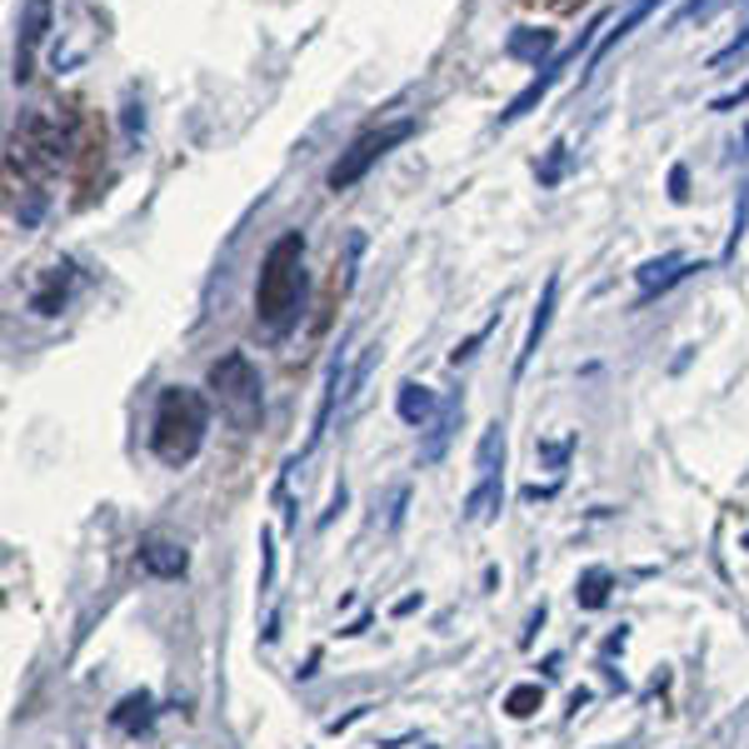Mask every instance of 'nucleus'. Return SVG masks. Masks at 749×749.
<instances>
[{
  "label": "nucleus",
  "mask_w": 749,
  "mask_h": 749,
  "mask_svg": "<svg viewBox=\"0 0 749 749\" xmlns=\"http://www.w3.org/2000/svg\"><path fill=\"white\" fill-rule=\"evenodd\" d=\"M300 295H305V235L285 230L261 261L255 280V320L271 330H290L300 320Z\"/></svg>",
  "instance_id": "1"
},
{
  "label": "nucleus",
  "mask_w": 749,
  "mask_h": 749,
  "mask_svg": "<svg viewBox=\"0 0 749 749\" xmlns=\"http://www.w3.org/2000/svg\"><path fill=\"white\" fill-rule=\"evenodd\" d=\"M210 434V400L190 385H170L161 390V405H155V420H151V450L161 465L180 470L200 455Z\"/></svg>",
  "instance_id": "2"
},
{
  "label": "nucleus",
  "mask_w": 749,
  "mask_h": 749,
  "mask_svg": "<svg viewBox=\"0 0 749 749\" xmlns=\"http://www.w3.org/2000/svg\"><path fill=\"white\" fill-rule=\"evenodd\" d=\"M76 151V131H70L66 115H55V110H35V115L21 120V131L11 141V155L25 161L31 170H60Z\"/></svg>",
  "instance_id": "3"
},
{
  "label": "nucleus",
  "mask_w": 749,
  "mask_h": 749,
  "mask_svg": "<svg viewBox=\"0 0 749 749\" xmlns=\"http://www.w3.org/2000/svg\"><path fill=\"white\" fill-rule=\"evenodd\" d=\"M505 505V425H485L475 450V489L465 495V520L489 525Z\"/></svg>",
  "instance_id": "4"
},
{
  "label": "nucleus",
  "mask_w": 749,
  "mask_h": 749,
  "mask_svg": "<svg viewBox=\"0 0 749 749\" xmlns=\"http://www.w3.org/2000/svg\"><path fill=\"white\" fill-rule=\"evenodd\" d=\"M210 390H216L220 410L235 425H255L261 420V370L250 365L245 350H230L210 365Z\"/></svg>",
  "instance_id": "5"
},
{
  "label": "nucleus",
  "mask_w": 749,
  "mask_h": 749,
  "mask_svg": "<svg viewBox=\"0 0 749 749\" xmlns=\"http://www.w3.org/2000/svg\"><path fill=\"white\" fill-rule=\"evenodd\" d=\"M415 135V120H390V125H375V131H365L360 141H350V151H340V161L330 165L326 185L330 190H350V185H360L370 175V165L385 161V155L395 151V145H405Z\"/></svg>",
  "instance_id": "6"
},
{
  "label": "nucleus",
  "mask_w": 749,
  "mask_h": 749,
  "mask_svg": "<svg viewBox=\"0 0 749 749\" xmlns=\"http://www.w3.org/2000/svg\"><path fill=\"white\" fill-rule=\"evenodd\" d=\"M141 570L155 580H180L185 570H190V554H185L180 540H170V535H141Z\"/></svg>",
  "instance_id": "7"
},
{
  "label": "nucleus",
  "mask_w": 749,
  "mask_h": 749,
  "mask_svg": "<svg viewBox=\"0 0 749 749\" xmlns=\"http://www.w3.org/2000/svg\"><path fill=\"white\" fill-rule=\"evenodd\" d=\"M51 35V0H25L21 11V51H15V80H31V60Z\"/></svg>",
  "instance_id": "8"
},
{
  "label": "nucleus",
  "mask_w": 749,
  "mask_h": 749,
  "mask_svg": "<svg viewBox=\"0 0 749 749\" xmlns=\"http://www.w3.org/2000/svg\"><path fill=\"white\" fill-rule=\"evenodd\" d=\"M660 5H670V0H635L630 11L619 15V25H615V31H605V35H599V41H595V51L585 55V70H580V86H585V80H590V76H595V70H599V60H605V55L615 51V45L625 41V35H630L635 25H645V21H650V15L660 11Z\"/></svg>",
  "instance_id": "9"
},
{
  "label": "nucleus",
  "mask_w": 749,
  "mask_h": 749,
  "mask_svg": "<svg viewBox=\"0 0 749 749\" xmlns=\"http://www.w3.org/2000/svg\"><path fill=\"white\" fill-rule=\"evenodd\" d=\"M460 415H465V400H460V395H450V400L440 405V415H434V420L425 425L420 465H440V460H445L450 440H455V430H460Z\"/></svg>",
  "instance_id": "10"
},
{
  "label": "nucleus",
  "mask_w": 749,
  "mask_h": 749,
  "mask_svg": "<svg viewBox=\"0 0 749 749\" xmlns=\"http://www.w3.org/2000/svg\"><path fill=\"white\" fill-rule=\"evenodd\" d=\"M695 271H705L700 261H684V255H660V261H650V265H640V305H650L654 295H664L670 285H680L684 275H695Z\"/></svg>",
  "instance_id": "11"
},
{
  "label": "nucleus",
  "mask_w": 749,
  "mask_h": 749,
  "mask_svg": "<svg viewBox=\"0 0 749 749\" xmlns=\"http://www.w3.org/2000/svg\"><path fill=\"white\" fill-rule=\"evenodd\" d=\"M70 290H76V265H51V271H45V280L35 285L31 290V310L35 316H60V310H66V300H70Z\"/></svg>",
  "instance_id": "12"
},
{
  "label": "nucleus",
  "mask_w": 749,
  "mask_h": 749,
  "mask_svg": "<svg viewBox=\"0 0 749 749\" xmlns=\"http://www.w3.org/2000/svg\"><path fill=\"white\" fill-rule=\"evenodd\" d=\"M554 300H560V275H550V280H544L540 305H535V316H530V330H525V345H520V355H515V375H525V370H530L535 350H540L544 330H550V320H554Z\"/></svg>",
  "instance_id": "13"
},
{
  "label": "nucleus",
  "mask_w": 749,
  "mask_h": 749,
  "mask_svg": "<svg viewBox=\"0 0 749 749\" xmlns=\"http://www.w3.org/2000/svg\"><path fill=\"white\" fill-rule=\"evenodd\" d=\"M395 410H400L405 425H420V430H425V425L440 415V400H434V390H425L420 381H405L400 395H395Z\"/></svg>",
  "instance_id": "14"
},
{
  "label": "nucleus",
  "mask_w": 749,
  "mask_h": 749,
  "mask_svg": "<svg viewBox=\"0 0 749 749\" xmlns=\"http://www.w3.org/2000/svg\"><path fill=\"white\" fill-rule=\"evenodd\" d=\"M151 719H155V700L145 695V690L125 695L110 709V729H120V735H141V729H151Z\"/></svg>",
  "instance_id": "15"
},
{
  "label": "nucleus",
  "mask_w": 749,
  "mask_h": 749,
  "mask_svg": "<svg viewBox=\"0 0 749 749\" xmlns=\"http://www.w3.org/2000/svg\"><path fill=\"white\" fill-rule=\"evenodd\" d=\"M550 51H554V31H535V25H525V31H515L510 41H505L510 60H535V66H540Z\"/></svg>",
  "instance_id": "16"
},
{
  "label": "nucleus",
  "mask_w": 749,
  "mask_h": 749,
  "mask_svg": "<svg viewBox=\"0 0 749 749\" xmlns=\"http://www.w3.org/2000/svg\"><path fill=\"white\" fill-rule=\"evenodd\" d=\"M609 585H615V575H609V570H585V575H580V585H575L580 609H599V605H609Z\"/></svg>",
  "instance_id": "17"
},
{
  "label": "nucleus",
  "mask_w": 749,
  "mask_h": 749,
  "mask_svg": "<svg viewBox=\"0 0 749 749\" xmlns=\"http://www.w3.org/2000/svg\"><path fill=\"white\" fill-rule=\"evenodd\" d=\"M540 705H544V690H540V684H520V690H510V700H505V709H510L515 719H530Z\"/></svg>",
  "instance_id": "18"
},
{
  "label": "nucleus",
  "mask_w": 749,
  "mask_h": 749,
  "mask_svg": "<svg viewBox=\"0 0 749 749\" xmlns=\"http://www.w3.org/2000/svg\"><path fill=\"white\" fill-rule=\"evenodd\" d=\"M565 161H570L565 141H554L550 155H544V165H540V185H560V175H565Z\"/></svg>",
  "instance_id": "19"
},
{
  "label": "nucleus",
  "mask_w": 749,
  "mask_h": 749,
  "mask_svg": "<svg viewBox=\"0 0 749 749\" xmlns=\"http://www.w3.org/2000/svg\"><path fill=\"white\" fill-rule=\"evenodd\" d=\"M745 225H749V185H739V206H735V230H729V245L725 255H735L739 240H745Z\"/></svg>",
  "instance_id": "20"
},
{
  "label": "nucleus",
  "mask_w": 749,
  "mask_h": 749,
  "mask_svg": "<svg viewBox=\"0 0 749 749\" xmlns=\"http://www.w3.org/2000/svg\"><path fill=\"white\" fill-rule=\"evenodd\" d=\"M489 330H495V320H485V326H480V330H475V335H470V340H460V345L450 350V365H465V360L475 355V350H480V345H485V340H489Z\"/></svg>",
  "instance_id": "21"
},
{
  "label": "nucleus",
  "mask_w": 749,
  "mask_h": 749,
  "mask_svg": "<svg viewBox=\"0 0 749 749\" xmlns=\"http://www.w3.org/2000/svg\"><path fill=\"white\" fill-rule=\"evenodd\" d=\"M745 51H749V15H745V25H739V35H735V41H729L725 51H715V55H709V66H729V60H739V55H745Z\"/></svg>",
  "instance_id": "22"
},
{
  "label": "nucleus",
  "mask_w": 749,
  "mask_h": 749,
  "mask_svg": "<svg viewBox=\"0 0 749 749\" xmlns=\"http://www.w3.org/2000/svg\"><path fill=\"white\" fill-rule=\"evenodd\" d=\"M141 135H145V106H141V100H125V141H141Z\"/></svg>",
  "instance_id": "23"
},
{
  "label": "nucleus",
  "mask_w": 749,
  "mask_h": 749,
  "mask_svg": "<svg viewBox=\"0 0 749 749\" xmlns=\"http://www.w3.org/2000/svg\"><path fill=\"white\" fill-rule=\"evenodd\" d=\"M719 5H725V0H690V5L680 11V21H709Z\"/></svg>",
  "instance_id": "24"
},
{
  "label": "nucleus",
  "mask_w": 749,
  "mask_h": 749,
  "mask_svg": "<svg viewBox=\"0 0 749 749\" xmlns=\"http://www.w3.org/2000/svg\"><path fill=\"white\" fill-rule=\"evenodd\" d=\"M670 200H674V206H684V200H690V170H684V165H674V170H670Z\"/></svg>",
  "instance_id": "25"
},
{
  "label": "nucleus",
  "mask_w": 749,
  "mask_h": 749,
  "mask_svg": "<svg viewBox=\"0 0 749 749\" xmlns=\"http://www.w3.org/2000/svg\"><path fill=\"white\" fill-rule=\"evenodd\" d=\"M739 155H749V131H745V151H739Z\"/></svg>",
  "instance_id": "26"
},
{
  "label": "nucleus",
  "mask_w": 749,
  "mask_h": 749,
  "mask_svg": "<svg viewBox=\"0 0 749 749\" xmlns=\"http://www.w3.org/2000/svg\"><path fill=\"white\" fill-rule=\"evenodd\" d=\"M745 544H749V535H745Z\"/></svg>",
  "instance_id": "27"
}]
</instances>
